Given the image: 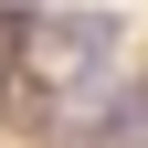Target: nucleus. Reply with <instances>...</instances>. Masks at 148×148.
Instances as JSON below:
<instances>
[{"instance_id":"3","label":"nucleus","mask_w":148,"mask_h":148,"mask_svg":"<svg viewBox=\"0 0 148 148\" xmlns=\"http://www.w3.org/2000/svg\"><path fill=\"white\" fill-rule=\"evenodd\" d=\"M0 21H32V0H0Z\"/></svg>"},{"instance_id":"2","label":"nucleus","mask_w":148,"mask_h":148,"mask_svg":"<svg viewBox=\"0 0 148 148\" xmlns=\"http://www.w3.org/2000/svg\"><path fill=\"white\" fill-rule=\"evenodd\" d=\"M95 127H106V138H148V85H127V95H106V116H95Z\"/></svg>"},{"instance_id":"1","label":"nucleus","mask_w":148,"mask_h":148,"mask_svg":"<svg viewBox=\"0 0 148 148\" xmlns=\"http://www.w3.org/2000/svg\"><path fill=\"white\" fill-rule=\"evenodd\" d=\"M116 42H127V21H116V11H32V32H21L32 85H85V74H106V64H116Z\"/></svg>"}]
</instances>
